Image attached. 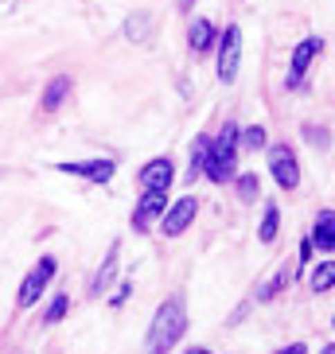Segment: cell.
Segmentation results:
<instances>
[{"label": "cell", "instance_id": "8fae6325", "mask_svg": "<svg viewBox=\"0 0 335 354\" xmlns=\"http://www.w3.org/2000/svg\"><path fill=\"white\" fill-rule=\"evenodd\" d=\"M66 94H71V74H59V78H51L47 82V90H43V113H55L59 105L66 102Z\"/></svg>", "mask_w": 335, "mask_h": 354}, {"label": "cell", "instance_id": "6da1fadb", "mask_svg": "<svg viewBox=\"0 0 335 354\" xmlns=\"http://www.w3.org/2000/svg\"><path fill=\"white\" fill-rule=\"evenodd\" d=\"M188 331V312H183V300H164L160 304L156 319H152V331H148V354H168L179 343V335Z\"/></svg>", "mask_w": 335, "mask_h": 354}, {"label": "cell", "instance_id": "ffe728a7", "mask_svg": "<svg viewBox=\"0 0 335 354\" xmlns=\"http://www.w3.org/2000/svg\"><path fill=\"white\" fill-rule=\"evenodd\" d=\"M207 152H210L207 140H195V148H191V179L203 171V164H207Z\"/></svg>", "mask_w": 335, "mask_h": 354}, {"label": "cell", "instance_id": "d6986e66", "mask_svg": "<svg viewBox=\"0 0 335 354\" xmlns=\"http://www.w3.org/2000/svg\"><path fill=\"white\" fill-rule=\"evenodd\" d=\"M148 24H152V20H148L145 12H141V16H133V20L125 24V32H129V39H133V43H141V39H145V35H148Z\"/></svg>", "mask_w": 335, "mask_h": 354}, {"label": "cell", "instance_id": "484cf974", "mask_svg": "<svg viewBox=\"0 0 335 354\" xmlns=\"http://www.w3.org/2000/svg\"><path fill=\"white\" fill-rule=\"evenodd\" d=\"M324 354H335V351H332V346H324Z\"/></svg>", "mask_w": 335, "mask_h": 354}, {"label": "cell", "instance_id": "5bb4252c", "mask_svg": "<svg viewBox=\"0 0 335 354\" xmlns=\"http://www.w3.org/2000/svg\"><path fill=\"white\" fill-rule=\"evenodd\" d=\"M188 43H191V51L195 55L210 51V47H215V28H210L207 20H195L191 24V32H188Z\"/></svg>", "mask_w": 335, "mask_h": 354}, {"label": "cell", "instance_id": "4fadbf2b", "mask_svg": "<svg viewBox=\"0 0 335 354\" xmlns=\"http://www.w3.org/2000/svg\"><path fill=\"white\" fill-rule=\"evenodd\" d=\"M332 226H335V214L332 210H320V218H316V226H312V245H320L324 253H332V245H335Z\"/></svg>", "mask_w": 335, "mask_h": 354}, {"label": "cell", "instance_id": "603a6c76", "mask_svg": "<svg viewBox=\"0 0 335 354\" xmlns=\"http://www.w3.org/2000/svg\"><path fill=\"white\" fill-rule=\"evenodd\" d=\"M129 292H133V284H121V288L114 292V308H121V304L129 300Z\"/></svg>", "mask_w": 335, "mask_h": 354}, {"label": "cell", "instance_id": "ac0fdd59", "mask_svg": "<svg viewBox=\"0 0 335 354\" xmlns=\"http://www.w3.org/2000/svg\"><path fill=\"white\" fill-rule=\"evenodd\" d=\"M265 129L262 125H250L246 133H238V145H246V148H265Z\"/></svg>", "mask_w": 335, "mask_h": 354}, {"label": "cell", "instance_id": "9c48e42d", "mask_svg": "<svg viewBox=\"0 0 335 354\" xmlns=\"http://www.w3.org/2000/svg\"><path fill=\"white\" fill-rule=\"evenodd\" d=\"M164 203H168V191H145L141 203H136V214H133V230H148L152 222L164 214Z\"/></svg>", "mask_w": 335, "mask_h": 354}, {"label": "cell", "instance_id": "e0dca14e", "mask_svg": "<svg viewBox=\"0 0 335 354\" xmlns=\"http://www.w3.org/2000/svg\"><path fill=\"white\" fill-rule=\"evenodd\" d=\"M277 222H281V214H277V207L269 203V207H265V218H262V241H265V245L277 238Z\"/></svg>", "mask_w": 335, "mask_h": 354}, {"label": "cell", "instance_id": "9a60e30c", "mask_svg": "<svg viewBox=\"0 0 335 354\" xmlns=\"http://www.w3.org/2000/svg\"><path fill=\"white\" fill-rule=\"evenodd\" d=\"M293 277H296L293 265H281V269H277V277H273L269 284H262V288H257V300H273L277 292H284L289 284H293Z\"/></svg>", "mask_w": 335, "mask_h": 354}, {"label": "cell", "instance_id": "5b68a950", "mask_svg": "<svg viewBox=\"0 0 335 354\" xmlns=\"http://www.w3.org/2000/svg\"><path fill=\"white\" fill-rule=\"evenodd\" d=\"M269 171H273V179H277L284 191H293L296 183H300V167H296V156H293V148H284V145H277V148L269 152Z\"/></svg>", "mask_w": 335, "mask_h": 354}, {"label": "cell", "instance_id": "52a82bcc", "mask_svg": "<svg viewBox=\"0 0 335 354\" xmlns=\"http://www.w3.org/2000/svg\"><path fill=\"white\" fill-rule=\"evenodd\" d=\"M195 214H199V203H195V195L179 198L172 210H164V214H160V218H164V234H168V238H179V234L191 226V218H195Z\"/></svg>", "mask_w": 335, "mask_h": 354}, {"label": "cell", "instance_id": "2e32d148", "mask_svg": "<svg viewBox=\"0 0 335 354\" xmlns=\"http://www.w3.org/2000/svg\"><path fill=\"white\" fill-rule=\"evenodd\" d=\"M335 281V265L332 261H320V269L312 272V292H327Z\"/></svg>", "mask_w": 335, "mask_h": 354}, {"label": "cell", "instance_id": "7c38bea8", "mask_svg": "<svg viewBox=\"0 0 335 354\" xmlns=\"http://www.w3.org/2000/svg\"><path fill=\"white\" fill-rule=\"evenodd\" d=\"M117 257H121V245H109V257H105V265L102 269L94 272V281H90V292H94V296H102L105 288H109V281H114V272H117Z\"/></svg>", "mask_w": 335, "mask_h": 354}, {"label": "cell", "instance_id": "ba28073f", "mask_svg": "<svg viewBox=\"0 0 335 354\" xmlns=\"http://www.w3.org/2000/svg\"><path fill=\"white\" fill-rule=\"evenodd\" d=\"M324 51V39H316V35H308V39L300 43L293 51V63H289V86H300L304 74H308V66H312V59Z\"/></svg>", "mask_w": 335, "mask_h": 354}, {"label": "cell", "instance_id": "30bf717a", "mask_svg": "<svg viewBox=\"0 0 335 354\" xmlns=\"http://www.w3.org/2000/svg\"><path fill=\"white\" fill-rule=\"evenodd\" d=\"M172 160L168 156H160V160H152V164H145V171H141V187L145 191H168L172 187Z\"/></svg>", "mask_w": 335, "mask_h": 354}, {"label": "cell", "instance_id": "277c9868", "mask_svg": "<svg viewBox=\"0 0 335 354\" xmlns=\"http://www.w3.org/2000/svg\"><path fill=\"white\" fill-rule=\"evenodd\" d=\"M238 66H242V28L230 24L226 35H222V47H219V78L222 82H234Z\"/></svg>", "mask_w": 335, "mask_h": 354}, {"label": "cell", "instance_id": "7a4b0ae2", "mask_svg": "<svg viewBox=\"0 0 335 354\" xmlns=\"http://www.w3.org/2000/svg\"><path fill=\"white\" fill-rule=\"evenodd\" d=\"M234 167H238V125L234 121H226L219 133V140L210 145L207 152V164H203V176L215 179V183H226V179H234Z\"/></svg>", "mask_w": 335, "mask_h": 354}, {"label": "cell", "instance_id": "3957f363", "mask_svg": "<svg viewBox=\"0 0 335 354\" xmlns=\"http://www.w3.org/2000/svg\"><path fill=\"white\" fill-rule=\"evenodd\" d=\"M55 257H39V265H35L28 277H24V284H20V308H32L35 300L43 296V288L51 284V277H55Z\"/></svg>", "mask_w": 335, "mask_h": 354}, {"label": "cell", "instance_id": "d4e9b609", "mask_svg": "<svg viewBox=\"0 0 335 354\" xmlns=\"http://www.w3.org/2000/svg\"><path fill=\"white\" fill-rule=\"evenodd\" d=\"M188 354H210V351H203V346H191V351Z\"/></svg>", "mask_w": 335, "mask_h": 354}, {"label": "cell", "instance_id": "8992f818", "mask_svg": "<svg viewBox=\"0 0 335 354\" xmlns=\"http://www.w3.org/2000/svg\"><path fill=\"white\" fill-rule=\"evenodd\" d=\"M63 176H78V179H90V183H109L117 171L114 160H82V164H55Z\"/></svg>", "mask_w": 335, "mask_h": 354}, {"label": "cell", "instance_id": "7402d4cb", "mask_svg": "<svg viewBox=\"0 0 335 354\" xmlns=\"http://www.w3.org/2000/svg\"><path fill=\"white\" fill-rule=\"evenodd\" d=\"M66 315V296H59V300H51V308H47V323H59Z\"/></svg>", "mask_w": 335, "mask_h": 354}, {"label": "cell", "instance_id": "cb8c5ba5", "mask_svg": "<svg viewBox=\"0 0 335 354\" xmlns=\"http://www.w3.org/2000/svg\"><path fill=\"white\" fill-rule=\"evenodd\" d=\"M277 354H308V351H304L300 343H293V346H284V351H277Z\"/></svg>", "mask_w": 335, "mask_h": 354}, {"label": "cell", "instance_id": "44dd1931", "mask_svg": "<svg viewBox=\"0 0 335 354\" xmlns=\"http://www.w3.org/2000/svg\"><path fill=\"white\" fill-rule=\"evenodd\" d=\"M257 191H262V187H257V176H253V171H246V176L238 179V195L246 198V203H253V198H257Z\"/></svg>", "mask_w": 335, "mask_h": 354}]
</instances>
